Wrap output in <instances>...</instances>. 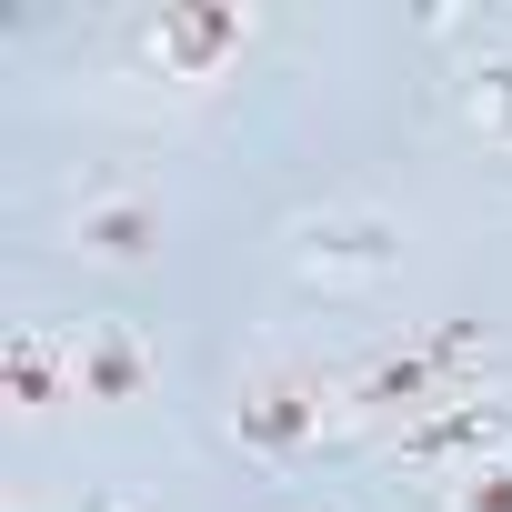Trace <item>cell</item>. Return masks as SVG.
<instances>
[{
	"label": "cell",
	"instance_id": "obj_9",
	"mask_svg": "<svg viewBox=\"0 0 512 512\" xmlns=\"http://www.w3.org/2000/svg\"><path fill=\"white\" fill-rule=\"evenodd\" d=\"M442 512H512V452H482V462H462V472H442V482H422Z\"/></svg>",
	"mask_w": 512,
	"mask_h": 512
},
{
	"label": "cell",
	"instance_id": "obj_1",
	"mask_svg": "<svg viewBox=\"0 0 512 512\" xmlns=\"http://www.w3.org/2000/svg\"><path fill=\"white\" fill-rule=\"evenodd\" d=\"M342 422H352V402H342V382H322V372H262V382L231 392V442H241L251 462H302V452H322V432H342Z\"/></svg>",
	"mask_w": 512,
	"mask_h": 512
},
{
	"label": "cell",
	"instance_id": "obj_3",
	"mask_svg": "<svg viewBox=\"0 0 512 512\" xmlns=\"http://www.w3.org/2000/svg\"><path fill=\"white\" fill-rule=\"evenodd\" d=\"M472 362V332H432V342H412V352H382L362 382H342V402H352V422H422V412H442V402H462L452 392V372Z\"/></svg>",
	"mask_w": 512,
	"mask_h": 512
},
{
	"label": "cell",
	"instance_id": "obj_10",
	"mask_svg": "<svg viewBox=\"0 0 512 512\" xmlns=\"http://www.w3.org/2000/svg\"><path fill=\"white\" fill-rule=\"evenodd\" d=\"M462 111H472V121H482L502 151H512V61H482V71L462 81Z\"/></svg>",
	"mask_w": 512,
	"mask_h": 512
},
{
	"label": "cell",
	"instance_id": "obj_2",
	"mask_svg": "<svg viewBox=\"0 0 512 512\" xmlns=\"http://www.w3.org/2000/svg\"><path fill=\"white\" fill-rule=\"evenodd\" d=\"M251 0H161V11L141 21V61L171 81V91H201V81H221L241 51H251Z\"/></svg>",
	"mask_w": 512,
	"mask_h": 512
},
{
	"label": "cell",
	"instance_id": "obj_8",
	"mask_svg": "<svg viewBox=\"0 0 512 512\" xmlns=\"http://www.w3.org/2000/svg\"><path fill=\"white\" fill-rule=\"evenodd\" d=\"M71 372H81V402H141L151 352H141L121 322H81V332H71Z\"/></svg>",
	"mask_w": 512,
	"mask_h": 512
},
{
	"label": "cell",
	"instance_id": "obj_6",
	"mask_svg": "<svg viewBox=\"0 0 512 512\" xmlns=\"http://www.w3.org/2000/svg\"><path fill=\"white\" fill-rule=\"evenodd\" d=\"M0 392H11L21 412L81 402V372H71V322H11V342H0Z\"/></svg>",
	"mask_w": 512,
	"mask_h": 512
},
{
	"label": "cell",
	"instance_id": "obj_4",
	"mask_svg": "<svg viewBox=\"0 0 512 512\" xmlns=\"http://www.w3.org/2000/svg\"><path fill=\"white\" fill-rule=\"evenodd\" d=\"M482 452H512V402L462 392V402H442V412H422V422L402 432V462H412L422 482H442V472H462V462H482Z\"/></svg>",
	"mask_w": 512,
	"mask_h": 512
},
{
	"label": "cell",
	"instance_id": "obj_11",
	"mask_svg": "<svg viewBox=\"0 0 512 512\" xmlns=\"http://www.w3.org/2000/svg\"><path fill=\"white\" fill-rule=\"evenodd\" d=\"M91 512H131V502H91Z\"/></svg>",
	"mask_w": 512,
	"mask_h": 512
},
{
	"label": "cell",
	"instance_id": "obj_5",
	"mask_svg": "<svg viewBox=\"0 0 512 512\" xmlns=\"http://www.w3.org/2000/svg\"><path fill=\"white\" fill-rule=\"evenodd\" d=\"M392 221L382 211H322V221H302V272L312 282H382L392 272Z\"/></svg>",
	"mask_w": 512,
	"mask_h": 512
},
{
	"label": "cell",
	"instance_id": "obj_7",
	"mask_svg": "<svg viewBox=\"0 0 512 512\" xmlns=\"http://www.w3.org/2000/svg\"><path fill=\"white\" fill-rule=\"evenodd\" d=\"M151 241H161V201L141 191H91L71 211V251H91V262H141Z\"/></svg>",
	"mask_w": 512,
	"mask_h": 512
}]
</instances>
